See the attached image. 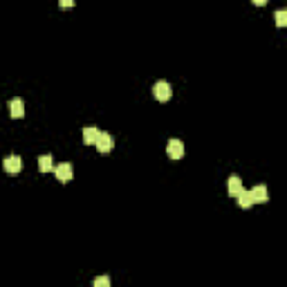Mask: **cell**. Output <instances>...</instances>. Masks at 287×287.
<instances>
[{
  "label": "cell",
  "mask_w": 287,
  "mask_h": 287,
  "mask_svg": "<svg viewBox=\"0 0 287 287\" xmlns=\"http://www.w3.org/2000/svg\"><path fill=\"white\" fill-rule=\"evenodd\" d=\"M153 95L157 101H168L170 96H173V90H170V83L168 81H157V83L153 85Z\"/></svg>",
  "instance_id": "cell-1"
},
{
  "label": "cell",
  "mask_w": 287,
  "mask_h": 287,
  "mask_svg": "<svg viewBox=\"0 0 287 287\" xmlns=\"http://www.w3.org/2000/svg\"><path fill=\"white\" fill-rule=\"evenodd\" d=\"M54 175H56V180L59 182H70L72 177H74V168H72V164H68V162H63V164L54 166Z\"/></svg>",
  "instance_id": "cell-2"
},
{
  "label": "cell",
  "mask_w": 287,
  "mask_h": 287,
  "mask_svg": "<svg viewBox=\"0 0 287 287\" xmlns=\"http://www.w3.org/2000/svg\"><path fill=\"white\" fill-rule=\"evenodd\" d=\"M249 195H251V202H254V204H265L267 200H269V191H267L265 184L254 186V189L249 191Z\"/></svg>",
  "instance_id": "cell-3"
},
{
  "label": "cell",
  "mask_w": 287,
  "mask_h": 287,
  "mask_svg": "<svg viewBox=\"0 0 287 287\" xmlns=\"http://www.w3.org/2000/svg\"><path fill=\"white\" fill-rule=\"evenodd\" d=\"M166 153H168L170 160H182L184 157V144L180 139H170L168 146H166Z\"/></svg>",
  "instance_id": "cell-4"
},
{
  "label": "cell",
  "mask_w": 287,
  "mask_h": 287,
  "mask_svg": "<svg viewBox=\"0 0 287 287\" xmlns=\"http://www.w3.org/2000/svg\"><path fill=\"white\" fill-rule=\"evenodd\" d=\"M96 150L99 153H110L112 148H115V139H112V135L108 133H99V139H96Z\"/></svg>",
  "instance_id": "cell-5"
},
{
  "label": "cell",
  "mask_w": 287,
  "mask_h": 287,
  "mask_svg": "<svg viewBox=\"0 0 287 287\" xmlns=\"http://www.w3.org/2000/svg\"><path fill=\"white\" fill-rule=\"evenodd\" d=\"M2 166H5V170L9 173V175H16L18 170L23 168V160L18 157V155H9V157L2 162Z\"/></svg>",
  "instance_id": "cell-6"
},
{
  "label": "cell",
  "mask_w": 287,
  "mask_h": 287,
  "mask_svg": "<svg viewBox=\"0 0 287 287\" xmlns=\"http://www.w3.org/2000/svg\"><path fill=\"white\" fill-rule=\"evenodd\" d=\"M227 191H229V195L231 197H238L240 193L245 191V189H242V180H240L238 175H231L229 177V182H227Z\"/></svg>",
  "instance_id": "cell-7"
},
{
  "label": "cell",
  "mask_w": 287,
  "mask_h": 287,
  "mask_svg": "<svg viewBox=\"0 0 287 287\" xmlns=\"http://www.w3.org/2000/svg\"><path fill=\"white\" fill-rule=\"evenodd\" d=\"M9 112L14 119H21L23 115H25V103H23V99H11L9 101Z\"/></svg>",
  "instance_id": "cell-8"
},
{
  "label": "cell",
  "mask_w": 287,
  "mask_h": 287,
  "mask_svg": "<svg viewBox=\"0 0 287 287\" xmlns=\"http://www.w3.org/2000/svg\"><path fill=\"white\" fill-rule=\"evenodd\" d=\"M99 133L101 130H96L95 126H85L83 128V142L90 146V144H96V139H99Z\"/></svg>",
  "instance_id": "cell-9"
},
{
  "label": "cell",
  "mask_w": 287,
  "mask_h": 287,
  "mask_svg": "<svg viewBox=\"0 0 287 287\" xmlns=\"http://www.w3.org/2000/svg\"><path fill=\"white\" fill-rule=\"evenodd\" d=\"M38 170H41V173H49V170H54L52 155H41V157H38Z\"/></svg>",
  "instance_id": "cell-10"
},
{
  "label": "cell",
  "mask_w": 287,
  "mask_h": 287,
  "mask_svg": "<svg viewBox=\"0 0 287 287\" xmlns=\"http://www.w3.org/2000/svg\"><path fill=\"white\" fill-rule=\"evenodd\" d=\"M236 200H238V204H240V207H242V209H249L251 204H254V202H251V195H249V191H242L238 197H236Z\"/></svg>",
  "instance_id": "cell-11"
},
{
  "label": "cell",
  "mask_w": 287,
  "mask_h": 287,
  "mask_svg": "<svg viewBox=\"0 0 287 287\" xmlns=\"http://www.w3.org/2000/svg\"><path fill=\"white\" fill-rule=\"evenodd\" d=\"M92 287H110V278L108 276H96L95 283H92Z\"/></svg>",
  "instance_id": "cell-12"
},
{
  "label": "cell",
  "mask_w": 287,
  "mask_h": 287,
  "mask_svg": "<svg viewBox=\"0 0 287 287\" xmlns=\"http://www.w3.org/2000/svg\"><path fill=\"white\" fill-rule=\"evenodd\" d=\"M276 25L278 27H285L287 25V11H283V9L276 11Z\"/></svg>",
  "instance_id": "cell-13"
},
{
  "label": "cell",
  "mask_w": 287,
  "mask_h": 287,
  "mask_svg": "<svg viewBox=\"0 0 287 287\" xmlns=\"http://www.w3.org/2000/svg\"><path fill=\"white\" fill-rule=\"evenodd\" d=\"M61 7H74V0H61Z\"/></svg>",
  "instance_id": "cell-14"
}]
</instances>
